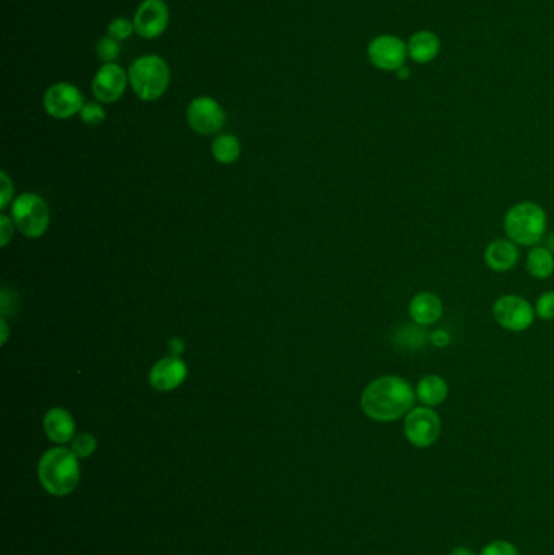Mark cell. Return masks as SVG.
I'll return each instance as SVG.
<instances>
[{
	"instance_id": "obj_30",
	"label": "cell",
	"mask_w": 554,
	"mask_h": 555,
	"mask_svg": "<svg viewBox=\"0 0 554 555\" xmlns=\"http://www.w3.org/2000/svg\"><path fill=\"white\" fill-rule=\"evenodd\" d=\"M449 555H477L472 549H468L465 546H457L454 547L451 551V554Z\"/></svg>"
},
{
	"instance_id": "obj_29",
	"label": "cell",
	"mask_w": 554,
	"mask_h": 555,
	"mask_svg": "<svg viewBox=\"0 0 554 555\" xmlns=\"http://www.w3.org/2000/svg\"><path fill=\"white\" fill-rule=\"evenodd\" d=\"M0 222H2V226H0V230H2V246L5 247L9 244L10 238H12V228L13 226L10 224V220L5 214L0 216Z\"/></svg>"
},
{
	"instance_id": "obj_15",
	"label": "cell",
	"mask_w": 554,
	"mask_h": 555,
	"mask_svg": "<svg viewBox=\"0 0 554 555\" xmlns=\"http://www.w3.org/2000/svg\"><path fill=\"white\" fill-rule=\"evenodd\" d=\"M519 247L511 239H496L488 244L485 250V264L496 273L509 272L519 262Z\"/></svg>"
},
{
	"instance_id": "obj_19",
	"label": "cell",
	"mask_w": 554,
	"mask_h": 555,
	"mask_svg": "<svg viewBox=\"0 0 554 555\" xmlns=\"http://www.w3.org/2000/svg\"><path fill=\"white\" fill-rule=\"evenodd\" d=\"M527 272L535 280H548L554 273V254L548 247L535 246L527 254Z\"/></svg>"
},
{
	"instance_id": "obj_6",
	"label": "cell",
	"mask_w": 554,
	"mask_h": 555,
	"mask_svg": "<svg viewBox=\"0 0 554 555\" xmlns=\"http://www.w3.org/2000/svg\"><path fill=\"white\" fill-rule=\"evenodd\" d=\"M12 214L15 226L28 238L43 236L51 218L46 202L35 194H25L18 197L12 208Z\"/></svg>"
},
{
	"instance_id": "obj_31",
	"label": "cell",
	"mask_w": 554,
	"mask_h": 555,
	"mask_svg": "<svg viewBox=\"0 0 554 555\" xmlns=\"http://www.w3.org/2000/svg\"><path fill=\"white\" fill-rule=\"evenodd\" d=\"M397 75H399L400 78H408L410 77V70H407V67L403 65L402 69L397 70Z\"/></svg>"
},
{
	"instance_id": "obj_27",
	"label": "cell",
	"mask_w": 554,
	"mask_h": 555,
	"mask_svg": "<svg viewBox=\"0 0 554 555\" xmlns=\"http://www.w3.org/2000/svg\"><path fill=\"white\" fill-rule=\"evenodd\" d=\"M429 342L433 343L434 346H437V348H446L451 343V334H447L446 330H436L429 334Z\"/></svg>"
},
{
	"instance_id": "obj_24",
	"label": "cell",
	"mask_w": 554,
	"mask_h": 555,
	"mask_svg": "<svg viewBox=\"0 0 554 555\" xmlns=\"http://www.w3.org/2000/svg\"><path fill=\"white\" fill-rule=\"evenodd\" d=\"M535 314L546 322L554 320V291H546L538 298Z\"/></svg>"
},
{
	"instance_id": "obj_2",
	"label": "cell",
	"mask_w": 554,
	"mask_h": 555,
	"mask_svg": "<svg viewBox=\"0 0 554 555\" xmlns=\"http://www.w3.org/2000/svg\"><path fill=\"white\" fill-rule=\"evenodd\" d=\"M38 476L51 496H69L80 481L77 455L62 447L48 450L38 464Z\"/></svg>"
},
{
	"instance_id": "obj_4",
	"label": "cell",
	"mask_w": 554,
	"mask_h": 555,
	"mask_svg": "<svg viewBox=\"0 0 554 555\" xmlns=\"http://www.w3.org/2000/svg\"><path fill=\"white\" fill-rule=\"evenodd\" d=\"M171 70L163 57L150 54L134 60L129 69V83L142 101H156L168 91Z\"/></svg>"
},
{
	"instance_id": "obj_21",
	"label": "cell",
	"mask_w": 554,
	"mask_h": 555,
	"mask_svg": "<svg viewBox=\"0 0 554 555\" xmlns=\"http://www.w3.org/2000/svg\"><path fill=\"white\" fill-rule=\"evenodd\" d=\"M119 54H121V46L109 36H104L96 44V56L103 64H114V60L119 57Z\"/></svg>"
},
{
	"instance_id": "obj_11",
	"label": "cell",
	"mask_w": 554,
	"mask_h": 555,
	"mask_svg": "<svg viewBox=\"0 0 554 555\" xmlns=\"http://www.w3.org/2000/svg\"><path fill=\"white\" fill-rule=\"evenodd\" d=\"M129 85V72L117 64H103L91 82V91L100 103L111 104L121 100Z\"/></svg>"
},
{
	"instance_id": "obj_12",
	"label": "cell",
	"mask_w": 554,
	"mask_h": 555,
	"mask_svg": "<svg viewBox=\"0 0 554 555\" xmlns=\"http://www.w3.org/2000/svg\"><path fill=\"white\" fill-rule=\"evenodd\" d=\"M408 49L397 36L382 35L374 38L368 46V57L374 67L385 72H397L403 67Z\"/></svg>"
},
{
	"instance_id": "obj_8",
	"label": "cell",
	"mask_w": 554,
	"mask_h": 555,
	"mask_svg": "<svg viewBox=\"0 0 554 555\" xmlns=\"http://www.w3.org/2000/svg\"><path fill=\"white\" fill-rule=\"evenodd\" d=\"M44 109L54 119H69L80 114L85 106L83 94L80 88L72 83H56L46 90L43 98Z\"/></svg>"
},
{
	"instance_id": "obj_3",
	"label": "cell",
	"mask_w": 554,
	"mask_h": 555,
	"mask_svg": "<svg viewBox=\"0 0 554 555\" xmlns=\"http://www.w3.org/2000/svg\"><path fill=\"white\" fill-rule=\"evenodd\" d=\"M546 226V212L535 202H519L512 205L504 216L506 236L517 246L535 247L543 239Z\"/></svg>"
},
{
	"instance_id": "obj_28",
	"label": "cell",
	"mask_w": 554,
	"mask_h": 555,
	"mask_svg": "<svg viewBox=\"0 0 554 555\" xmlns=\"http://www.w3.org/2000/svg\"><path fill=\"white\" fill-rule=\"evenodd\" d=\"M12 182H10L9 178H7V174L5 172H2V202H0V206L2 208H7L9 205L10 197H12Z\"/></svg>"
},
{
	"instance_id": "obj_25",
	"label": "cell",
	"mask_w": 554,
	"mask_h": 555,
	"mask_svg": "<svg viewBox=\"0 0 554 555\" xmlns=\"http://www.w3.org/2000/svg\"><path fill=\"white\" fill-rule=\"evenodd\" d=\"M480 555H519L517 547L514 546L509 541H504V539H496L488 542Z\"/></svg>"
},
{
	"instance_id": "obj_17",
	"label": "cell",
	"mask_w": 554,
	"mask_h": 555,
	"mask_svg": "<svg viewBox=\"0 0 554 555\" xmlns=\"http://www.w3.org/2000/svg\"><path fill=\"white\" fill-rule=\"evenodd\" d=\"M416 400L423 406L436 408L447 400L449 396V384L441 376H425L416 385Z\"/></svg>"
},
{
	"instance_id": "obj_7",
	"label": "cell",
	"mask_w": 554,
	"mask_h": 555,
	"mask_svg": "<svg viewBox=\"0 0 554 555\" xmlns=\"http://www.w3.org/2000/svg\"><path fill=\"white\" fill-rule=\"evenodd\" d=\"M493 317L504 330L520 334L529 330L535 322L537 314L529 300L515 294H506L494 302Z\"/></svg>"
},
{
	"instance_id": "obj_9",
	"label": "cell",
	"mask_w": 554,
	"mask_h": 555,
	"mask_svg": "<svg viewBox=\"0 0 554 555\" xmlns=\"http://www.w3.org/2000/svg\"><path fill=\"white\" fill-rule=\"evenodd\" d=\"M135 33L143 39H156L169 26V7L165 0H143L134 15Z\"/></svg>"
},
{
	"instance_id": "obj_1",
	"label": "cell",
	"mask_w": 554,
	"mask_h": 555,
	"mask_svg": "<svg viewBox=\"0 0 554 555\" xmlns=\"http://www.w3.org/2000/svg\"><path fill=\"white\" fill-rule=\"evenodd\" d=\"M416 394L408 380L399 376L374 378L361 394L364 414L376 422H394L415 408Z\"/></svg>"
},
{
	"instance_id": "obj_13",
	"label": "cell",
	"mask_w": 554,
	"mask_h": 555,
	"mask_svg": "<svg viewBox=\"0 0 554 555\" xmlns=\"http://www.w3.org/2000/svg\"><path fill=\"white\" fill-rule=\"evenodd\" d=\"M187 377V366L181 359L165 358L156 362L150 372V384L158 392H169L177 388Z\"/></svg>"
},
{
	"instance_id": "obj_5",
	"label": "cell",
	"mask_w": 554,
	"mask_h": 555,
	"mask_svg": "<svg viewBox=\"0 0 554 555\" xmlns=\"http://www.w3.org/2000/svg\"><path fill=\"white\" fill-rule=\"evenodd\" d=\"M441 418L429 406H415L403 418V434L415 448H429L441 436Z\"/></svg>"
},
{
	"instance_id": "obj_16",
	"label": "cell",
	"mask_w": 554,
	"mask_h": 555,
	"mask_svg": "<svg viewBox=\"0 0 554 555\" xmlns=\"http://www.w3.org/2000/svg\"><path fill=\"white\" fill-rule=\"evenodd\" d=\"M44 430L52 442L67 444L75 437V422L67 411L52 408L44 418Z\"/></svg>"
},
{
	"instance_id": "obj_23",
	"label": "cell",
	"mask_w": 554,
	"mask_h": 555,
	"mask_svg": "<svg viewBox=\"0 0 554 555\" xmlns=\"http://www.w3.org/2000/svg\"><path fill=\"white\" fill-rule=\"evenodd\" d=\"M96 450V438L90 434H78L72 440V452L77 455L78 458H87L93 455Z\"/></svg>"
},
{
	"instance_id": "obj_26",
	"label": "cell",
	"mask_w": 554,
	"mask_h": 555,
	"mask_svg": "<svg viewBox=\"0 0 554 555\" xmlns=\"http://www.w3.org/2000/svg\"><path fill=\"white\" fill-rule=\"evenodd\" d=\"M80 119L83 120L88 126H98L106 119V112L100 104L85 103L80 111Z\"/></svg>"
},
{
	"instance_id": "obj_20",
	"label": "cell",
	"mask_w": 554,
	"mask_h": 555,
	"mask_svg": "<svg viewBox=\"0 0 554 555\" xmlns=\"http://www.w3.org/2000/svg\"><path fill=\"white\" fill-rule=\"evenodd\" d=\"M212 152H213V156L218 162L231 164V162L238 161V158L241 154V143L231 134H225V135L217 137V140L213 142Z\"/></svg>"
},
{
	"instance_id": "obj_14",
	"label": "cell",
	"mask_w": 554,
	"mask_h": 555,
	"mask_svg": "<svg viewBox=\"0 0 554 555\" xmlns=\"http://www.w3.org/2000/svg\"><path fill=\"white\" fill-rule=\"evenodd\" d=\"M408 314L416 325L429 326V325L436 324L437 320H441L444 304H442L441 298L436 296L434 292L423 291V292H418L416 296H413V299L410 300Z\"/></svg>"
},
{
	"instance_id": "obj_18",
	"label": "cell",
	"mask_w": 554,
	"mask_h": 555,
	"mask_svg": "<svg viewBox=\"0 0 554 555\" xmlns=\"http://www.w3.org/2000/svg\"><path fill=\"white\" fill-rule=\"evenodd\" d=\"M439 38L431 31H420L411 36L407 49L410 57L418 64H428L439 54Z\"/></svg>"
},
{
	"instance_id": "obj_10",
	"label": "cell",
	"mask_w": 554,
	"mask_h": 555,
	"mask_svg": "<svg viewBox=\"0 0 554 555\" xmlns=\"http://www.w3.org/2000/svg\"><path fill=\"white\" fill-rule=\"evenodd\" d=\"M225 111L218 101L210 96L192 100L187 108V122L194 132L200 135H213L225 126Z\"/></svg>"
},
{
	"instance_id": "obj_22",
	"label": "cell",
	"mask_w": 554,
	"mask_h": 555,
	"mask_svg": "<svg viewBox=\"0 0 554 555\" xmlns=\"http://www.w3.org/2000/svg\"><path fill=\"white\" fill-rule=\"evenodd\" d=\"M134 31H135V26H134V22H130L129 18H114L113 22L108 26V36L116 39L117 43L129 39Z\"/></svg>"
}]
</instances>
